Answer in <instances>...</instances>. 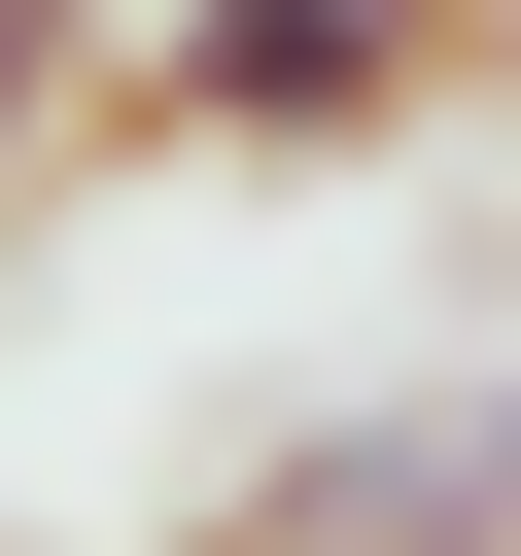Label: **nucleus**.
Segmentation results:
<instances>
[{
	"label": "nucleus",
	"instance_id": "nucleus-1",
	"mask_svg": "<svg viewBox=\"0 0 521 556\" xmlns=\"http://www.w3.org/2000/svg\"><path fill=\"white\" fill-rule=\"evenodd\" d=\"M452 70H486V0H139L104 139H174V174H382Z\"/></svg>",
	"mask_w": 521,
	"mask_h": 556
},
{
	"label": "nucleus",
	"instance_id": "nucleus-2",
	"mask_svg": "<svg viewBox=\"0 0 521 556\" xmlns=\"http://www.w3.org/2000/svg\"><path fill=\"white\" fill-rule=\"evenodd\" d=\"M104 70H139V0H0V208H35V139H69Z\"/></svg>",
	"mask_w": 521,
	"mask_h": 556
}]
</instances>
